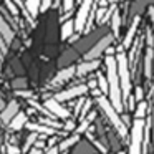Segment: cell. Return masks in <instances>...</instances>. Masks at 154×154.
<instances>
[{"label": "cell", "instance_id": "cell-1", "mask_svg": "<svg viewBox=\"0 0 154 154\" xmlns=\"http://www.w3.org/2000/svg\"><path fill=\"white\" fill-rule=\"evenodd\" d=\"M106 78H108V98H109L113 108L121 113L124 108L123 104V93H121V85H119V75H118V61L116 57H106Z\"/></svg>", "mask_w": 154, "mask_h": 154}, {"label": "cell", "instance_id": "cell-2", "mask_svg": "<svg viewBox=\"0 0 154 154\" xmlns=\"http://www.w3.org/2000/svg\"><path fill=\"white\" fill-rule=\"evenodd\" d=\"M118 75H119V85H121V93H123V100H128L131 96V75H129V65H128V58L123 51H118Z\"/></svg>", "mask_w": 154, "mask_h": 154}, {"label": "cell", "instance_id": "cell-3", "mask_svg": "<svg viewBox=\"0 0 154 154\" xmlns=\"http://www.w3.org/2000/svg\"><path fill=\"white\" fill-rule=\"evenodd\" d=\"M98 104H100V108L104 111V114H106L108 119L111 121V124L116 128V131L119 133V136L121 137H126V124H124L123 119L119 118V113L113 108L111 101L108 100L106 96H100V98H98Z\"/></svg>", "mask_w": 154, "mask_h": 154}, {"label": "cell", "instance_id": "cell-4", "mask_svg": "<svg viewBox=\"0 0 154 154\" xmlns=\"http://www.w3.org/2000/svg\"><path fill=\"white\" fill-rule=\"evenodd\" d=\"M144 123L143 119H134L131 128V143H129V154H141L144 143Z\"/></svg>", "mask_w": 154, "mask_h": 154}, {"label": "cell", "instance_id": "cell-5", "mask_svg": "<svg viewBox=\"0 0 154 154\" xmlns=\"http://www.w3.org/2000/svg\"><path fill=\"white\" fill-rule=\"evenodd\" d=\"M91 10H93V0H83L80 5V10L76 14V18H75V30L78 33L85 32V27H86V22L91 15Z\"/></svg>", "mask_w": 154, "mask_h": 154}, {"label": "cell", "instance_id": "cell-6", "mask_svg": "<svg viewBox=\"0 0 154 154\" xmlns=\"http://www.w3.org/2000/svg\"><path fill=\"white\" fill-rule=\"evenodd\" d=\"M113 35H106V37L100 38V42L98 43L93 45V48H91L90 51H88L86 55H85V61H90V60H98V58L101 57V53H104L106 51L108 47H111V43H113Z\"/></svg>", "mask_w": 154, "mask_h": 154}, {"label": "cell", "instance_id": "cell-7", "mask_svg": "<svg viewBox=\"0 0 154 154\" xmlns=\"http://www.w3.org/2000/svg\"><path fill=\"white\" fill-rule=\"evenodd\" d=\"M88 90H90V88H88L86 85H76V86H73V88H68V90H65V91L57 93L55 94V100H57L58 103H60V101L73 100V98H76V96H83Z\"/></svg>", "mask_w": 154, "mask_h": 154}, {"label": "cell", "instance_id": "cell-8", "mask_svg": "<svg viewBox=\"0 0 154 154\" xmlns=\"http://www.w3.org/2000/svg\"><path fill=\"white\" fill-rule=\"evenodd\" d=\"M45 108H47L55 118H60V119H65V121L70 119V113H68V109H65V108L61 106L55 98H48V100L45 101Z\"/></svg>", "mask_w": 154, "mask_h": 154}, {"label": "cell", "instance_id": "cell-9", "mask_svg": "<svg viewBox=\"0 0 154 154\" xmlns=\"http://www.w3.org/2000/svg\"><path fill=\"white\" fill-rule=\"evenodd\" d=\"M18 113H20V106H18V103L14 100V101H10V103H7V106H5L4 111H0V121L4 124H8Z\"/></svg>", "mask_w": 154, "mask_h": 154}, {"label": "cell", "instance_id": "cell-10", "mask_svg": "<svg viewBox=\"0 0 154 154\" xmlns=\"http://www.w3.org/2000/svg\"><path fill=\"white\" fill-rule=\"evenodd\" d=\"M28 123V118H27V113H18L17 116L14 118V119L10 121V123L7 124V129L10 131V133H17V131H20L22 128H25Z\"/></svg>", "mask_w": 154, "mask_h": 154}, {"label": "cell", "instance_id": "cell-11", "mask_svg": "<svg viewBox=\"0 0 154 154\" xmlns=\"http://www.w3.org/2000/svg\"><path fill=\"white\" fill-rule=\"evenodd\" d=\"M0 35H2V38L5 40V43H7V45H10L12 42H14V37H15L12 27L8 25V22L2 17V14H0Z\"/></svg>", "mask_w": 154, "mask_h": 154}, {"label": "cell", "instance_id": "cell-12", "mask_svg": "<svg viewBox=\"0 0 154 154\" xmlns=\"http://www.w3.org/2000/svg\"><path fill=\"white\" fill-rule=\"evenodd\" d=\"M100 66V61L98 60H90V61H81L76 66V76H85V75L91 73V71L98 70Z\"/></svg>", "mask_w": 154, "mask_h": 154}, {"label": "cell", "instance_id": "cell-13", "mask_svg": "<svg viewBox=\"0 0 154 154\" xmlns=\"http://www.w3.org/2000/svg\"><path fill=\"white\" fill-rule=\"evenodd\" d=\"M75 75H76V66H66V68H63V70L58 71V75L53 78L51 83H53V85L65 83V81H68L71 76H75Z\"/></svg>", "mask_w": 154, "mask_h": 154}, {"label": "cell", "instance_id": "cell-14", "mask_svg": "<svg viewBox=\"0 0 154 154\" xmlns=\"http://www.w3.org/2000/svg\"><path fill=\"white\" fill-rule=\"evenodd\" d=\"M139 22H141V17L136 15L134 20H133V23H131V27H129V30H128L126 37H124V40H123V47L124 48H129L131 45H133V40H134V35H136V32H137V25H139Z\"/></svg>", "mask_w": 154, "mask_h": 154}, {"label": "cell", "instance_id": "cell-15", "mask_svg": "<svg viewBox=\"0 0 154 154\" xmlns=\"http://www.w3.org/2000/svg\"><path fill=\"white\" fill-rule=\"evenodd\" d=\"M152 58H154V48L146 47V57H144V75H146V78L152 76Z\"/></svg>", "mask_w": 154, "mask_h": 154}, {"label": "cell", "instance_id": "cell-16", "mask_svg": "<svg viewBox=\"0 0 154 154\" xmlns=\"http://www.w3.org/2000/svg\"><path fill=\"white\" fill-rule=\"evenodd\" d=\"M27 129H30V133H42V134H57V129L50 126H45L40 123H27Z\"/></svg>", "mask_w": 154, "mask_h": 154}, {"label": "cell", "instance_id": "cell-17", "mask_svg": "<svg viewBox=\"0 0 154 154\" xmlns=\"http://www.w3.org/2000/svg\"><path fill=\"white\" fill-rule=\"evenodd\" d=\"M40 5H42V0H25V7H27V12H28L32 20L38 17V14H40Z\"/></svg>", "mask_w": 154, "mask_h": 154}, {"label": "cell", "instance_id": "cell-18", "mask_svg": "<svg viewBox=\"0 0 154 154\" xmlns=\"http://www.w3.org/2000/svg\"><path fill=\"white\" fill-rule=\"evenodd\" d=\"M78 141H80V134H76V133H75L73 136H70V137H66V139H63V141H61V143L58 144V149H60L61 152H66V151L70 149L71 146H75V144L78 143Z\"/></svg>", "mask_w": 154, "mask_h": 154}, {"label": "cell", "instance_id": "cell-19", "mask_svg": "<svg viewBox=\"0 0 154 154\" xmlns=\"http://www.w3.org/2000/svg\"><path fill=\"white\" fill-rule=\"evenodd\" d=\"M119 27H121V15L119 12L114 8L113 15H111V30H113V37H119Z\"/></svg>", "mask_w": 154, "mask_h": 154}, {"label": "cell", "instance_id": "cell-20", "mask_svg": "<svg viewBox=\"0 0 154 154\" xmlns=\"http://www.w3.org/2000/svg\"><path fill=\"white\" fill-rule=\"evenodd\" d=\"M73 32H75V20H66L63 25H61V40L71 38Z\"/></svg>", "mask_w": 154, "mask_h": 154}, {"label": "cell", "instance_id": "cell-21", "mask_svg": "<svg viewBox=\"0 0 154 154\" xmlns=\"http://www.w3.org/2000/svg\"><path fill=\"white\" fill-rule=\"evenodd\" d=\"M94 118H96V113H94V111H91V113L88 114V118H85V119H81V124L76 128V129H75V133H76V134H81V133H85V131H86L88 128H90L91 121H93Z\"/></svg>", "mask_w": 154, "mask_h": 154}, {"label": "cell", "instance_id": "cell-22", "mask_svg": "<svg viewBox=\"0 0 154 154\" xmlns=\"http://www.w3.org/2000/svg\"><path fill=\"white\" fill-rule=\"evenodd\" d=\"M37 137H38V133H30V134H28V137L25 139V143H23V147H22V152H27V151H30L32 146L37 143Z\"/></svg>", "mask_w": 154, "mask_h": 154}, {"label": "cell", "instance_id": "cell-23", "mask_svg": "<svg viewBox=\"0 0 154 154\" xmlns=\"http://www.w3.org/2000/svg\"><path fill=\"white\" fill-rule=\"evenodd\" d=\"M96 81H98V86H100V90H101V93H104V94H108V91H109V86H108V78L104 76V75H98V78H96Z\"/></svg>", "mask_w": 154, "mask_h": 154}, {"label": "cell", "instance_id": "cell-24", "mask_svg": "<svg viewBox=\"0 0 154 154\" xmlns=\"http://www.w3.org/2000/svg\"><path fill=\"white\" fill-rule=\"evenodd\" d=\"M146 109H147V104L144 103V101H139V104L136 106V111H134L136 119H143V118L146 116Z\"/></svg>", "mask_w": 154, "mask_h": 154}, {"label": "cell", "instance_id": "cell-25", "mask_svg": "<svg viewBox=\"0 0 154 154\" xmlns=\"http://www.w3.org/2000/svg\"><path fill=\"white\" fill-rule=\"evenodd\" d=\"M12 88L17 90V91L27 90V80H25V78H15V80L12 81Z\"/></svg>", "mask_w": 154, "mask_h": 154}, {"label": "cell", "instance_id": "cell-26", "mask_svg": "<svg viewBox=\"0 0 154 154\" xmlns=\"http://www.w3.org/2000/svg\"><path fill=\"white\" fill-rule=\"evenodd\" d=\"M5 8H8V12H10L12 15H18V14H20V8H18L12 0H5Z\"/></svg>", "mask_w": 154, "mask_h": 154}, {"label": "cell", "instance_id": "cell-27", "mask_svg": "<svg viewBox=\"0 0 154 154\" xmlns=\"http://www.w3.org/2000/svg\"><path fill=\"white\" fill-rule=\"evenodd\" d=\"M86 136H88V139H90V141H91V143H93V144H94V146H96V147H98V149H100V151H101V152H103V154H106V152H108V149H106V146H103V144H101V143H100V141H98V139H94V137H93V136H91V134H90V133H86Z\"/></svg>", "mask_w": 154, "mask_h": 154}, {"label": "cell", "instance_id": "cell-28", "mask_svg": "<svg viewBox=\"0 0 154 154\" xmlns=\"http://www.w3.org/2000/svg\"><path fill=\"white\" fill-rule=\"evenodd\" d=\"M90 108H91V100H86V101H85V104H83V108H81V111H80V118H81V119L86 118V113L90 111Z\"/></svg>", "mask_w": 154, "mask_h": 154}, {"label": "cell", "instance_id": "cell-29", "mask_svg": "<svg viewBox=\"0 0 154 154\" xmlns=\"http://www.w3.org/2000/svg\"><path fill=\"white\" fill-rule=\"evenodd\" d=\"M73 5H75V0H63V10L66 14H70L73 10Z\"/></svg>", "mask_w": 154, "mask_h": 154}, {"label": "cell", "instance_id": "cell-30", "mask_svg": "<svg viewBox=\"0 0 154 154\" xmlns=\"http://www.w3.org/2000/svg\"><path fill=\"white\" fill-rule=\"evenodd\" d=\"M7 154H22V149L15 144H7Z\"/></svg>", "mask_w": 154, "mask_h": 154}, {"label": "cell", "instance_id": "cell-31", "mask_svg": "<svg viewBox=\"0 0 154 154\" xmlns=\"http://www.w3.org/2000/svg\"><path fill=\"white\" fill-rule=\"evenodd\" d=\"M106 10H108L106 7H101L100 10L96 12V20H98V23H101V20H103V17H104V14H106Z\"/></svg>", "mask_w": 154, "mask_h": 154}, {"label": "cell", "instance_id": "cell-32", "mask_svg": "<svg viewBox=\"0 0 154 154\" xmlns=\"http://www.w3.org/2000/svg\"><path fill=\"white\" fill-rule=\"evenodd\" d=\"M51 2H53V0H42V5H40V12H47L48 8H50Z\"/></svg>", "mask_w": 154, "mask_h": 154}, {"label": "cell", "instance_id": "cell-33", "mask_svg": "<svg viewBox=\"0 0 154 154\" xmlns=\"http://www.w3.org/2000/svg\"><path fill=\"white\" fill-rule=\"evenodd\" d=\"M7 48H8V45L5 43V40L2 38V35H0V55H5V53H7Z\"/></svg>", "mask_w": 154, "mask_h": 154}, {"label": "cell", "instance_id": "cell-34", "mask_svg": "<svg viewBox=\"0 0 154 154\" xmlns=\"http://www.w3.org/2000/svg\"><path fill=\"white\" fill-rule=\"evenodd\" d=\"M65 129H66V131H73L75 129V121H71V119H66V121H65Z\"/></svg>", "mask_w": 154, "mask_h": 154}, {"label": "cell", "instance_id": "cell-35", "mask_svg": "<svg viewBox=\"0 0 154 154\" xmlns=\"http://www.w3.org/2000/svg\"><path fill=\"white\" fill-rule=\"evenodd\" d=\"M18 94H20V96H23V98H28V100H33V94H32L30 91H27V90L18 91Z\"/></svg>", "mask_w": 154, "mask_h": 154}, {"label": "cell", "instance_id": "cell-36", "mask_svg": "<svg viewBox=\"0 0 154 154\" xmlns=\"http://www.w3.org/2000/svg\"><path fill=\"white\" fill-rule=\"evenodd\" d=\"M143 94H144V93H143V88L137 86V88H136V100H137V101H143Z\"/></svg>", "mask_w": 154, "mask_h": 154}, {"label": "cell", "instance_id": "cell-37", "mask_svg": "<svg viewBox=\"0 0 154 154\" xmlns=\"http://www.w3.org/2000/svg\"><path fill=\"white\" fill-rule=\"evenodd\" d=\"M85 101H86V100H80V101L76 103V108H75V113H76V114H80V111H81V108H83Z\"/></svg>", "mask_w": 154, "mask_h": 154}, {"label": "cell", "instance_id": "cell-38", "mask_svg": "<svg viewBox=\"0 0 154 154\" xmlns=\"http://www.w3.org/2000/svg\"><path fill=\"white\" fill-rule=\"evenodd\" d=\"M58 152H60L58 146H53V147H48V151H45L43 154H58Z\"/></svg>", "mask_w": 154, "mask_h": 154}, {"label": "cell", "instance_id": "cell-39", "mask_svg": "<svg viewBox=\"0 0 154 154\" xmlns=\"http://www.w3.org/2000/svg\"><path fill=\"white\" fill-rule=\"evenodd\" d=\"M147 12H149L151 22H152V27H154V5H149V7H147Z\"/></svg>", "mask_w": 154, "mask_h": 154}, {"label": "cell", "instance_id": "cell-40", "mask_svg": "<svg viewBox=\"0 0 154 154\" xmlns=\"http://www.w3.org/2000/svg\"><path fill=\"white\" fill-rule=\"evenodd\" d=\"M5 106H7V103H5L4 98L0 96V111H4V109H5Z\"/></svg>", "mask_w": 154, "mask_h": 154}, {"label": "cell", "instance_id": "cell-41", "mask_svg": "<svg viewBox=\"0 0 154 154\" xmlns=\"http://www.w3.org/2000/svg\"><path fill=\"white\" fill-rule=\"evenodd\" d=\"M28 154H43V152H42V149L35 147V149H30V152H28Z\"/></svg>", "mask_w": 154, "mask_h": 154}, {"label": "cell", "instance_id": "cell-42", "mask_svg": "<svg viewBox=\"0 0 154 154\" xmlns=\"http://www.w3.org/2000/svg\"><path fill=\"white\" fill-rule=\"evenodd\" d=\"M12 2H14V4L17 5L18 8H22V7H23V4H22V0H12Z\"/></svg>", "mask_w": 154, "mask_h": 154}, {"label": "cell", "instance_id": "cell-43", "mask_svg": "<svg viewBox=\"0 0 154 154\" xmlns=\"http://www.w3.org/2000/svg\"><path fill=\"white\" fill-rule=\"evenodd\" d=\"M151 124H152V141H154V109H152V118H151Z\"/></svg>", "mask_w": 154, "mask_h": 154}, {"label": "cell", "instance_id": "cell-44", "mask_svg": "<svg viewBox=\"0 0 154 154\" xmlns=\"http://www.w3.org/2000/svg\"><path fill=\"white\" fill-rule=\"evenodd\" d=\"M106 4H108V0H101V7H104Z\"/></svg>", "mask_w": 154, "mask_h": 154}, {"label": "cell", "instance_id": "cell-45", "mask_svg": "<svg viewBox=\"0 0 154 154\" xmlns=\"http://www.w3.org/2000/svg\"><path fill=\"white\" fill-rule=\"evenodd\" d=\"M2 141H4V137H2V136H0V146H2Z\"/></svg>", "mask_w": 154, "mask_h": 154}, {"label": "cell", "instance_id": "cell-46", "mask_svg": "<svg viewBox=\"0 0 154 154\" xmlns=\"http://www.w3.org/2000/svg\"><path fill=\"white\" fill-rule=\"evenodd\" d=\"M108 2H111V4H114V2H116V0H108Z\"/></svg>", "mask_w": 154, "mask_h": 154}, {"label": "cell", "instance_id": "cell-47", "mask_svg": "<svg viewBox=\"0 0 154 154\" xmlns=\"http://www.w3.org/2000/svg\"><path fill=\"white\" fill-rule=\"evenodd\" d=\"M118 154H126V152H118Z\"/></svg>", "mask_w": 154, "mask_h": 154}, {"label": "cell", "instance_id": "cell-48", "mask_svg": "<svg viewBox=\"0 0 154 154\" xmlns=\"http://www.w3.org/2000/svg\"><path fill=\"white\" fill-rule=\"evenodd\" d=\"M76 2H83V0H76Z\"/></svg>", "mask_w": 154, "mask_h": 154}, {"label": "cell", "instance_id": "cell-49", "mask_svg": "<svg viewBox=\"0 0 154 154\" xmlns=\"http://www.w3.org/2000/svg\"><path fill=\"white\" fill-rule=\"evenodd\" d=\"M61 154H66V152H61Z\"/></svg>", "mask_w": 154, "mask_h": 154}, {"label": "cell", "instance_id": "cell-50", "mask_svg": "<svg viewBox=\"0 0 154 154\" xmlns=\"http://www.w3.org/2000/svg\"><path fill=\"white\" fill-rule=\"evenodd\" d=\"M0 136H2V134H0Z\"/></svg>", "mask_w": 154, "mask_h": 154}]
</instances>
